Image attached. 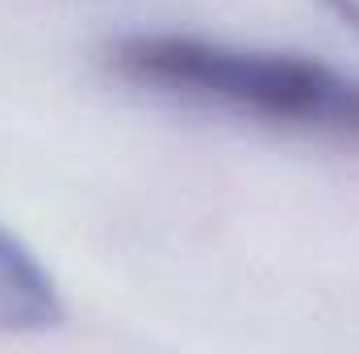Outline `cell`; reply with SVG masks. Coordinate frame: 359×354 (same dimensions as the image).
<instances>
[{"mask_svg":"<svg viewBox=\"0 0 359 354\" xmlns=\"http://www.w3.org/2000/svg\"><path fill=\"white\" fill-rule=\"evenodd\" d=\"M326 4H330V8L351 25V29H359V0H326Z\"/></svg>","mask_w":359,"mask_h":354,"instance_id":"cell-3","label":"cell"},{"mask_svg":"<svg viewBox=\"0 0 359 354\" xmlns=\"http://www.w3.org/2000/svg\"><path fill=\"white\" fill-rule=\"evenodd\" d=\"M113 80L159 100L222 113L276 134L359 146V76L297 50L196 34H130L104 50Z\"/></svg>","mask_w":359,"mask_h":354,"instance_id":"cell-1","label":"cell"},{"mask_svg":"<svg viewBox=\"0 0 359 354\" xmlns=\"http://www.w3.org/2000/svg\"><path fill=\"white\" fill-rule=\"evenodd\" d=\"M63 321V296L46 263L0 225V334H42Z\"/></svg>","mask_w":359,"mask_h":354,"instance_id":"cell-2","label":"cell"}]
</instances>
